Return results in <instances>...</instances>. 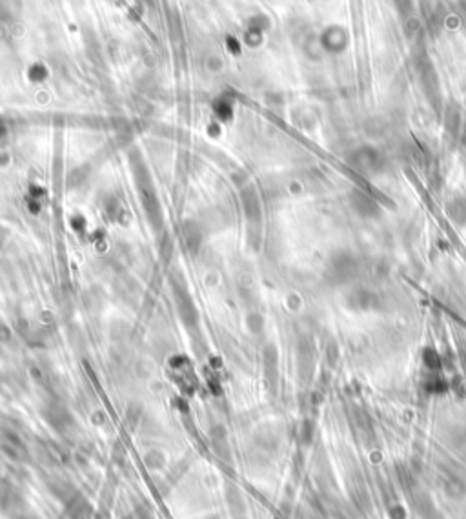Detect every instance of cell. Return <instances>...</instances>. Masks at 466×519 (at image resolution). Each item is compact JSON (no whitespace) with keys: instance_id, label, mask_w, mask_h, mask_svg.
<instances>
[{"instance_id":"277c9868","label":"cell","mask_w":466,"mask_h":519,"mask_svg":"<svg viewBox=\"0 0 466 519\" xmlns=\"http://www.w3.org/2000/svg\"><path fill=\"white\" fill-rule=\"evenodd\" d=\"M184 243L188 244V248H190V250L197 248V246H199V243H201L199 228L193 226L191 223L184 224Z\"/></svg>"},{"instance_id":"7a4b0ae2","label":"cell","mask_w":466,"mask_h":519,"mask_svg":"<svg viewBox=\"0 0 466 519\" xmlns=\"http://www.w3.org/2000/svg\"><path fill=\"white\" fill-rule=\"evenodd\" d=\"M352 206L353 211H357L361 217H375L379 213V206L373 203L370 197L365 193H353L352 195Z\"/></svg>"},{"instance_id":"6da1fadb","label":"cell","mask_w":466,"mask_h":519,"mask_svg":"<svg viewBox=\"0 0 466 519\" xmlns=\"http://www.w3.org/2000/svg\"><path fill=\"white\" fill-rule=\"evenodd\" d=\"M357 273V261L350 253H339L330 261V270L328 276L332 277L335 283H348L353 279Z\"/></svg>"},{"instance_id":"3957f363","label":"cell","mask_w":466,"mask_h":519,"mask_svg":"<svg viewBox=\"0 0 466 519\" xmlns=\"http://www.w3.org/2000/svg\"><path fill=\"white\" fill-rule=\"evenodd\" d=\"M350 303H352V306L359 304V308L368 310V308H372V306H378L379 299H378V296H375V293L365 292V290H361V292L353 293L352 299H350Z\"/></svg>"}]
</instances>
